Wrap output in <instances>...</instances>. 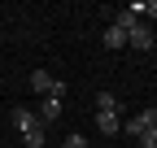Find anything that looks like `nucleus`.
I'll list each match as a JSON object with an SVG mask.
<instances>
[{
  "instance_id": "obj_1",
  "label": "nucleus",
  "mask_w": 157,
  "mask_h": 148,
  "mask_svg": "<svg viewBox=\"0 0 157 148\" xmlns=\"http://www.w3.org/2000/svg\"><path fill=\"white\" fill-rule=\"evenodd\" d=\"M26 87H31V91H39V96H66V83H57L48 70H35L31 79H26Z\"/></svg>"
},
{
  "instance_id": "obj_2",
  "label": "nucleus",
  "mask_w": 157,
  "mask_h": 148,
  "mask_svg": "<svg viewBox=\"0 0 157 148\" xmlns=\"http://www.w3.org/2000/svg\"><path fill=\"white\" fill-rule=\"evenodd\" d=\"M127 48L148 52V48H153V26H148V22H135V26L127 31Z\"/></svg>"
},
{
  "instance_id": "obj_3",
  "label": "nucleus",
  "mask_w": 157,
  "mask_h": 148,
  "mask_svg": "<svg viewBox=\"0 0 157 148\" xmlns=\"http://www.w3.org/2000/svg\"><path fill=\"white\" fill-rule=\"evenodd\" d=\"M61 100L66 96H44V105H39V126H48V122H57V118H61Z\"/></svg>"
},
{
  "instance_id": "obj_4",
  "label": "nucleus",
  "mask_w": 157,
  "mask_h": 148,
  "mask_svg": "<svg viewBox=\"0 0 157 148\" xmlns=\"http://www.w3.org/2000/svg\"><path fill=\"white\" fill-rule=\"evenodd\" d=\"M118 118H122V113H96V131H101V135H118V131H122Z\"/></svg>"
},
{
  "instance_id": "obj_5",
  "label": "nucleus",
  "mask_w": 157,
  "mask_h": 148,
  "mask_svg": "<svg viewBox=\"0 0 157 148\" xmlns=\"http://www.w3.org/2000/svg\"><path fill=\"white\" fill-rule=\"evenodd\" d=\"M118 96H109V91H96V113H118Z\"/></svg>"
},
{
  "instance_id": "obj_6",
  "label": "nucleus",
  "mask_w": 157,
  "mask_h": 148,
  "mask_svg": "<svg viewBox=\"0 0 157 148\" xmlns=\"http://www.w3.org/2000/svg\"><path fill=\"white\" fill-rule=\"evenodd\" d=\"M135 22H140V17H135L131 9H118V13H113V22H109V26H118V31H122V35H127V31H131Z\"/></svg>"
},
{
  "instance_id": "obj_7",
  "label": "nucleus",
  "mask_w": 157,
  "mask_h": 148,
  "mask_svg": "<svg viewBox=\"0 0 157 148\" xmlns=\"http://www.w3.org/2000/svg\"><path fill=\"white\" fill-rule=\"evenodd\" d=\"M22 139H26V148H44V126H26V131H22Z\"/></svg>"
},
{
  "instance_id": "obj_8",
  "label": "nucleus",
  "mask_w": 157,
  "mask_h": 148,
  "mask_svg": "<svg viewBox=\"0 0 157 148\" xmlns=\"http://www.w3.org/2000/svg\"><path fill=\"white\" fill-rule=\"evenodd\" d=\"M39 118L31 113V109H13V126H17V131H26V126H35Z\"/></svg>"
},
{
  "instance_id": "obj_9",
  "label": "nucleus",
  "mask_w": 157,
  "mask_h": 148,
  "mask_svg": "<svg viewBox=\"0 0 157 148\" xmlns=\"http://www.w3.org/2000/svg\"><path fill=\"white\" fill-rule=\"evenodd\" d=\"M105 48H127V35L118 26H105Z\"/></svg>"
},
{
  "instance_id": "obj_10",
  "label": "nucleus",
  "mask_w": 157,
  "mask_h": 148,
  "mask_svg": "<svg viewBox=\"0 0 157 148\" xmlns=\"http://www.w3.org/2000/svg\"><path fill=\"white\" fill-rule=\"evenodd\" d=\"M135 118H140V122H144V131H157V105H148V109H144V113H135Z\"/></svg>"
},
{
  "instance_id": "obj_11",
  "label": "nucleus",
  "mask_w": 157,
  "mask_h": 148,
  "mask_svg": "<svg viewBox=\"0 0 157 148\" xmlns=\"http://www.w3.org/2000/svg\"><path fill=\"white\" fill-rule=\"evenodd\" d=\"M66 148H87V135H78V131H74V135L66 139Z\"/></svg>"
},
{
  "instance_id": "obj_12",
  "label": "nucleus",
  "mask_w": 157,
  "mask_h": 148,
  "mask_svg": "<svg viewBox=\"0 0 157 148\" xmlns=\"http://www.w3.org/2000/svg\"><path fill=\"white\" fill-rule=\"evenodd\" d=\"M140 144H144V148H157V131H144V135H140Z\"/></svg>"
}]
</instances>
